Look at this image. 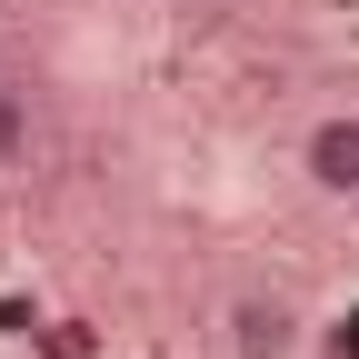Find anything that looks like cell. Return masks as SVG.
Wrapping results in <instances>:
<instances>
[{
	"instance_id": "6da1fadb",
	"label": "cell",
	"mask_w": 359,
	"mask_h": 359,
	"mask_svg": "<svg viewBox=\"0 0 359 359\" xmlns=\"http://www.w3.org/2000/svg\"><path fill=\"white\" fill-rule=\"evenodd\" d=\"M299 180H309L320 200H359V110L309 120V140H299Z\"/></svg>"
},
{
	"instance_id": "7a4b0ae2",
	"label": "cell",
	"mask_w": 359,
	"mask_h": 359,
	"mask_svg": "<svg viewBox=\"0 0 359 359\" xmlns=\"http://www.w3.org/2000/svg\"><path fill=\"white\" fill-rule=\"evenodd\" d=\"M230 359H299V309L290 299H269V290H250V299H230Z\"/></svg>"
},
{
	"instance_id": "3957f363",
	"label": "cell",
	"mask_w": 359,
	"mask_h": 359,
	"mask_svg": "<svg viewBox=\"0 0 359 359\" xmlns=\"http://www.w3.org/2000/svg\"><path fill=\"white\" fill-rule=\"evenodd\" d=\"M11 160H30V100L0 90V170H11Z\"/></svg>"
}]
</instances>
